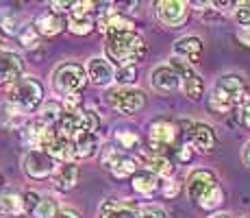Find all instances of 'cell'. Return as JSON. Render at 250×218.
<instances>
[{
    "label": "cell",
    "instance_id": "obj_1",
    "mask_svg": "<svg viewBox=\"0 0 250 218\" xmlns=\"http://www.w3.org/2000/svg\"><path fill=\"white\" fill-rule=\"evenodd\" d=\"M104 52H107L109 61H113L118 68H131L139 61H144L148 46L144 42V37L137 35L135 31H122L107 35Z\"/></svg>",
    "mask_w": 250,
    "mask_h": 218
},
{
    "label": "cell",
    "instance_id": "obj_2",
    "mask_svg": "<svg viewBox=\"0 0 250 218\" xmlns=\"http://www.w3.org/2000/svg\"><path fill=\"white\" fill-rule=\"evenodd\" d=\"M246 98V83L239 74H224L213 83L209 96V109L215 114H227Z\"/></svg>",
    "mask_w": 250,
    "mask_h": 218
},
{
    "label": "cell",
    "instance_id": "obj_3",
    "mask_svg": "<svg viewBox=\"0 0 250 218\" xmlns=\"http://www.w3.org/2000/svg\"><path fill=\"white\" fill-rule=\"evenodd\" d=\"M44 100V87L33 76H24L9 85L7 90V103L20 114H31L42 105Z\"/></svg>",
    "mask_w": 250,
    "mask_h": 218
},
{
    "label": "cell",
    "instance_id": "obj_4",
    "mask_svg": "<svg viewBox=\"0 0 250 218\" xmlns=\"http://www.w3.org/2000/svg\"><path fill=\"white\" fill-rule=\"evenodd\" d=\"M85 83H87V70L81 64H72V61L57 66L55 74H52V85H55L57 94H61L63 98L72 94H81Z\"/></svg>",
    "mask_w": 250,
    "mask_h": 218
},
{
    "label": "cell",
    "instance_id": "obj_5",
    "mask_svg": "<svg viewBox=\"0 0 250 218\" xmlns=\"http://www.w3.org/2000/svg\"><path fill=\"white\" fill-rule=\"evenodd\" d=\"M107 105L124 116H133L146 107V94L137 87H111L107 92Z\"/></svg>",
    "mask_w": 250,
    "mask_h": 218
},
{
    "label": "cell",
    "instance_id": "obj_6",
    "mask_svg": "<svg viewBox=\"0 0 250 218\" xmlns=\"http://www.w3.org/2000/svg\"><path fill=\"white\" fill-rule=\"evenodd\" d=\"M57 159L50 157L46 151H28L22 159V170L31 179H46L57 170Z\"/></svg>",
    "mask_w": 250,
    "mask_h": 218
},
{
    "label": "cell",
    "instance_id": "obj_7",
    "mask_svg": "<svg viewBox=\"0 0 250 218\" xmlns=\"http://www.w3.org/2000/svg\"><path fill=\"white\" fill-rule=\"evenodd\" d=\"M218 177L207 168H198V170H191L187 177V196L194 203H200L203 198L209 194L213 188H218Z\"/></svg>",
    "mask_w": 250,
    "mask_h": 218
},
{
    "label": "cell",
    "instance_id": "obj_8",
    "mask_svg": "<svg viewBox=\"0 0 250 218\" xmlns=\"http://www.w3.org/2000/svg\"><path fill=\"white\" fill-rule=\"evenodd\" d=\"M179 135V127L170 120H155L150 124V153L155 155H166V148L172 146ZM167 157V155H166Z\"/></svg>",
    "mask_w": 250,
    "mask_h": 218
},
{
    "label": "cell",
    "instance_id": "obj_9",
    "mask_svg": "<svg viewBox=\"0 0 250 218\" xmlns=\"http://www.w3.org/2000/svg\"><path fill=\"white\" fill-rule=\"evenodd\" d=\"M157 16L170 28H179L189 18V4L183 0H161L157 2Z\"/></svg>",
    "mask_w": 250,
    "mask_h": 218
},
{
    "label": "cell",
    "instance_id": "obj_10",
    "mask_svg": "<svg viewBox=\"0 0 250 218\" xmlns=\"http://www.w3.org/2000/svg\"><path fill=\"white\" fill-rule=\"evenodd\" d=\"M85 70H87V79L98 87H107L115 81V68L104 57H91L87 66H85Z\"/></svg>",
    "mask_w": 250,
    "mask_h": 218
},
{
    "label": "cell",
    "instance_id": "obj_11",
    "mask_svg": "<svg viewBox=\"0 0 250 218\" xmlns=\"http://www.w3.org/2000/svg\"><path fill=\"white\" fill-rule=\"evenodd\" d=\"M187 140L189 144L200 153H211L218 144V138H215V131L205 122H191L189 131H187Z\"/></svg>",
    "mask_w": 250,
    "mask_h": 218
},
{
    "label": "cell",
    "instance_id": "obj_12",
    "mask_svg": "<svg viewBox=\"0 0 250 218\" xmlns=\"http://www.w3.org/2000/svg\"><path fill=\"white\" fill-rule=\"evenodd\" d=\"M150 85L155 87L157 92H163V94H170V92H176L181 83V76L176 74V70L172 66H157L155 70L150 72Z\"/></svg>",
    "mask_w": 250,
    "mask_h": 218
},
{
    "label": "cell",
    "instance_id": "obj_13",
    "mask_svg": "<svg viewBox=\"0 0 250 218\" xmlns=\"http://www.w3.org/2000/svg\"><path fill=\"white\" fill-rule=\"evenodd\" d=\"M24 61L18 52L13 50H0V81L16 83L22 79Z\"/></svg>",
    "mask_w": 250,
    "mask_h": 218
},
{
    "label": "cell",
    "instance_id": "obj_14",
    "mask_svg": "<svg viewBox=\"0 0 250 218\" xmlns=\"http://www.w3.org/2000/svg\"><path fill=\"white\" fill-rule=\"evenodd\" d=\"M44 151L50 155V157L59 159L61 164L65 162H72V159L76 157V148H74V140L65 138V135H61L59 131H57L55 135H52V140L46 144Z\"/></svg>",
    "mask_w": 250,
    "mask_h": 218
},
{
    "label": "cell",
    "instance_id": "obj_15",
    "mask_svg": "<svg viewBox=\"0 0 250 218\" xmlns=\"http://www.w3.org/2000/svg\"><path fill=\"white\" fill-rule=\"evenodd\" d=\"M174 57L187 61V64H198L200 57H203V40L196 35L181 37V40L174 44Z\"/></svg>",
    "mask_w": 250,
    "mask_h": 218
},
{
    "label": "cell",
    "instance_id": "obj_16",
    "mask_svg": "<svg viewBox=\"0 0 250 218\" xmlns=\"http://www.w3.org/2000/svg\"><path fill=\"white\" fill-rule=\"evenodd\" d=\"M100 218H142V212H137L131 203H118V201H104L98 212Z\"/></svg>",
    "mask_w": 250,
    "mask_h": 218
},
{
    "label": "cell",
    "instance_id": "obj_17",
    "mask_svg": "<svg viewBox=\"0 0 250 218\" xmlns=\"http://www.w3.org/2000/svg\"><path fill=\"white\" fill-rule=\"evenodd\" d=\"M33 26H35V31L40 33V35L52 37V35H57V33L63 31L65 20L59 16V13H55V11H46V13H42V16L37 18Z\"/></svg>",
    "mask_w": 250,
    "mask_h": 218
},
{
    "label": "cell",
    "instance_id": "obj_18",
    "mask_svg": "<svg viewBox=\"0 0 250 218\" xmlns=\"http://www.w3.org/2000/svg\"><path fill=\"white\" fill-rule=\"evenodd\" d=\"M74 148H76V157H94L100 148V138L96 131H81L74 138Z\"/></svg>",
    "mask_w": 250,
    "mask_h": 218
},
{
    "label": "cell",
    "instance_id": "obj_19",
    "mask_svg": "<svg viewBox=\"0 0 250 218\" xmlns=\"http://www.w3.org/2000/svg\"><path fill=\"white\" fill-rule=\"evenodd\" d=\"M98 28L104 31L107 35H111V33L133 31V22L126 20L124 16H120V13H115V11H104L103 16L98 18Z\"/></svg>",
    "mask_w": 250,
    "mask_h": 218
},
{
    "label": "cell",
    "instance_id": "obj_20",
    "mask_svg": "<svg viewBox=\"0 0 250 218\" xmlns=\"http://www.w3.org/2000/svg\"><path fill=\"white\" fill-rule=\"evenodd\" d=\"M52 179H55V186L59 190H72L76 186V181H79V166L74 162L61 164L52 174Z\"/></svg>",
    "mask_w": 250,
    "mask_h": 218
},
{
    "label": "cell",
    "instance_id": "obj_21",
    "mask_svg": "<svg viewBox=\"0 0 250 218\" xmlns=\"http://www.w3.org/2000/svg\"><path fill=\"white\" fill-rule=\"evenodd\" d=\"M109 170H111L113 177L118 179H126V177H133L137 170V159H133L131 155H124V153H118L115 157L109 162Z\"/></svg>",
    "mask_w": 250,
    "mask_h": 218
},
{
    "label": "cell",
    "instance_id": "obj_22",
    "mask_svg": "<svg viewBox=\"0 0 250 218\" xmlns=\"http://www.w3.org/2000/svg\"><path fill=\"white\" fill-rule=\"evenodd\" d=\"M159 177L150 170H142V172H135L133 174V190L139 192L144 196H150L159 190Z\"/></svg>",
    "mask_w": 250,
    "mask_h": 218
},
{
    "label": "cell",
    "instance_id": "obj_23",
    "mask_svg": "<svg viewBox=\"0 0 250 218\" xmlns=\"http://www.w3.org/2000/svg\"><path fill=\"white\" fill-rule=\"evenodd\" d=\"M144 166L150 172H155L157 177H170V174L174 172V164H172L166 155H155V153L146 155V157H144Z\"/></svg>",
    "mask_w": 250,
    "mask_h": 218
},
{
    "label": "cell",
    "instance_id": "obj_24",
    "mask_svg": "<svg viewBox=\"0 0 250 218\" xmlns=\"http://www.w3.org/2000/svg\"><path fill=\"white\" fill-rule=\"evenodd\" d=\"M68 28L74 35H87V33L94 31V20H91L89 13L70 11L68 13Z\"/></svg>",
    "mask_w": 250,
    "mask_h": 218
},
{
    "label": "cell",
    "instance_id": "obj_25",
    "mask_svg": "<svg viewBox=\"0 0 250 218\" xmlns=\"http://www.w3.org/2000/svg\"><path fill=\"white\" fill-rule=\"evenodd\" d=\"M0 207H2V214H20L24 212L22 196L13 194V192H4V194H0Z\"/></svg>",
    "mask_w": 250,
    "mask_h": 218
},
{
    "label": "cell",
    "instance_id": "obj_26",
    "mask_svg": "<svg viewBox=\"0 0 250 218\" xmlns=\"http://www.w3.org/2000/svg\"><path fill=\"white\" fill-rule=\"evenodd\" d=\"M59 212V207H57V201L52 196H42V201H40V205H37V210H35V218H52Z\"/></svg>",
    "mask_w": 250,
    "mask_h": 218
},
{
    "label": "cell",
    "instance_id": "obj_27",
    "mask_svg": "<svg viewBox=\"0 0 250 218\" xmlns=\"http://www.w3.org/2000/svg\"><path fill=\"white\" fill-rule=\"evenodd\" d=\"M222 201H224V192H222V188L218 186V188H213V190H211L198 205L203 207V210H215V207L222 205Z\"/></svg>",
    "mask_w": 250,
    "mask_h": 218
},
{
    "label": "cell",
    "instance_id": "obj_28",
    "mask_svg": "<svg viewBox=\"0 0 250 218\" xmlns=\"http://www.w3.org/2000/svg\"><path fill=\"white\" fill-rule=\"evenodd\" d=\"M135 79H137L135 66H131V68H118V72H115V81L120 83V87H128L131 83H135Z\"/></svg>",
    "mask_w": 250,
    "mask_h": 218
},
{
    "label": "cell",
    "instance_id": "obj_29",
    "mask_svg": "<svg viewBox=\"0 0 250 218\" xmlns=\"http://www.w3.org/2000/svg\"><path fill=\"white\" fill-rule=\"evenodd\" d=\"M40 201H42V196L37 194L35 190H28V192H24V194H22V205H24V212H26V214H35V210H37V205H40Z\"/></svg>",
    "mask_w": 250,
    "mask_h": 218
},
{
    "label": "cell",
    "instance_id": "obj_30",
    "mask_svg": "<svg viewBox=\"0 0 250 218\" xmlns=\"http://www.w3.org/2000/svg\"><path fill=\"white\" fill-rule=\"evenodd\" d=\"M233 16H235V20H237V24L250 26V0H246V2H237Z\"/></svg>",
    "mask_w": 250,
    "mask_h": 218
},
{
    "label": "cell",
    "instance_id": "obj_31",
    "mask_svg": "<svg viewBox=\"0 0 250 218\" xmlns=\"http://www.w3.org/2000/svg\"><path fill=\"white\" fill-rule=\"evenodd\" d=\"M20 40H22V46L26 48H35L40 44V33L35 31V26H26L24 31L20 33Z\"/></svg>",
    "mask_w": 250,
    "mask_h": 218
},
{
    "label": "cell",
    "instance_id": "obj_32",
    "mask_svg": "<svg viewBox=\"0 0 250 218\" xmlns=\"http://www.w3.org/2000/svg\"><path fill=\"white\" fill-rule=\"evenodd\" d=\"M118 142L122 144L124 148H133L137 144V135L131 133V131H120V133H118Z\"/></svg>",
    "mask_w": 250,
    "mask_h": 218
},
{
    "label": "cell",
    "instance_id": "obj_33",
    "mask_svg": "<svg viewBox=\"0 0 250 218\" xmlns=\"http://www.w3.org/2000/svg\"><path fill=\"white\" fill-rule=\"evenodd\" d=\"M142 218H167V216H166V212H163L161 207L148 205V207H144L142 210Z\"/></svg>",
    "mask_w": 250,
    "mask_h": 218
},
{
    "label": "cell",
    "instance_id": "obj_34",
    "mask_svg": "<svg viewBox=\"0 0 250 218\" xmlns=\"http://www.w3.org/2000/svg\"><path fill=\"white\" fill-rule=\"evenodd\" d=\"M0 28H2L7 35H16L18 33V20L16 18H4V20L0 22Z\"/></svg>",
    "mask_w": 250,
    "mask_h": 218
},
{
    "label": "cell",
    "instance_id": "obj_35",
    "mask_svg": "<svg viewBox=\"0 0 250 218\" xmlns=\"http://www.w3.org/2000/svg\"><path fill=\"white\" fill-rule=\"evenodd\" d=\"M179 190H181V186L176 181L163 183V196H167V198H174L176 194H179Z\"/></svg>",
    "mask_w": 250,
    "mask_h": 218
},
{
    "label": "cell",
    "instance_id": "obj_36",
    "mask_svg": "<svg viewBox=\"0 0 250 218\" xmlns=\"http://www.w3.org/2000/svg\"><path fill=\"white\" fill-rule=\"evenodd\" d=\"M191 144H185V146H181L179 148V162H189L191 159Z\"/></svg>",
    "mask_w": 250,
    "mask_h": 218
},
{
    "label": "cell",
    "instance_id": "obj_37",
    "mask_svg": "<svg viewBox=\"0 0 250 218\" xmlns=\"http://www.w3.org/2000/svg\"><path fill=\"white\" fill-rule=\"evenodd\" d=\"M52 218H79V214L74 210H59Z\"/></svg>",
    "mask_w": 250,
    "mask_h": 218
},
{
    "label": "cell",
    "instance_id": "obj_38",
    "mask_svg": "<svg viewBox=\"0 0 250 218\" xmlns=\"http://www.w3.org/2000/svg\"><path fill=\"white\" fill-rule=\"evenodd\" d=\"M242 122L246 124V127H250V103L242 107Z\"/></svg>",
    "mask_w": 250,
    "mask_h": 218
},
{
    "label": "cell",
    "instance_id": "obj_39",
    "mask_svg": "<svg viewBox=\"0 0 250 218\" xmlns=\"http://www.w3.org/2000/svg\"><path fill=\"white\" fill-rule=\"evenodd\" d=\"M242 157H244V164H246V166H250V142L246 144V146H244Z\"/></svg>",
    "mask_w": 250,
    "mask_h": 218
},
{
    "label": "cell",
    "instance_id": "obj_40",
    "mask_svg": "<svg viewBox=\"0 0 250 218\" xmlns=\"http://www.w3.org/2000/svg\"><path fill=\"white\" fill-rule=\"evenodd\" d=\"M239 40L246 44V46H250V31H242V33H239Z\"/></svg>",
    "mask_w": 250,
    "mask_h": 218
},
{
    "label": "cell",
    "instance_id": "obj_41",
    "mask_svg": "<svg viewBox=\"0 0 250 218\" xmlns=\"http://www.w3.org/2000/svg\"><path fill=\"white\" fill-rule=\"evenodd\" d=\"M211 218H233V216H230V214H224V212H222V214H213Z\"/></svg>",
    "mask_w": 250,
    "mask_h": 218
},
{
    "label": "cell",
    "instance_id": "obj_42",
    "mask_svg": "<svg viewBox=\"0 0 250 218\" xmlns=\"http://www.w3.org/2000/svg\"><path fill=\"white\" fill-rule=\"evenodd\" d=\"M4 186V177H2V174H0V188H2Z\"/></svg>",
    "mask_w": 250,
    "mask_h": 218
},
{
    "label": "cell",
    "instance_id": "obj_43",
    "mask_svg": "<svg viewBox=\"0 0 250 218\" xmlns=\"http://www.w3.org/2000/svg\"><path fill=\"white\" fill-rule=\"evenodd\" d=\"M0 214H2V207H0Z\"/></svg>",
    "mask_w": 250,
    "mask_h": 218
},
{
    "label": "cell",
    "instance_id": "obj_44",
    "mask_svg": "<svg viewBox=\"0 0 250 218\" xmlns=\"http://www.w3.org/2000/svg\"><path fill=\"white\" fill-rule=\"evenodd\" d=\"M244 218H250V216H244Z\"/></svg>",
    "mask_w": 250,
    "mask_h": 218
}]
</instances>
